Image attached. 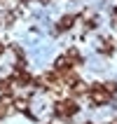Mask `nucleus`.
<instances>
[{"label":"nucleus","instance_id":"obj_1","mask_svg":"<svg viewBox=\"0 0 117 124\" xmlns=\"http://www.w3.org/2000/svg\"><path fill=\"white\" fill-rule=\"evenodd\" d=\"M54 112L59 115V117L68 119V117H75L77 112H80V105H77V101H75V98H61V101L56 103Z\"/></svg>","mask_w":117,"mask_h":124},{"label":"nucleus","instance_id":"obj_2","mask_svg":"<svg viewBox=\"0 0 117 124\" xmlns=\"http://www.w3.org/2000/svg\"><path fill=\"white\" fill-rule=\"evenodd\" d=\"M77 61H80V54H77V49H70L68 54H61V56H59V59L54 61V70H56V73L70 70Z\"/></svg>","mask_w":117,"mask_h":124},{"label":"nucleus","instance_id":"obj_3","mask_svg":"<svg viewBox=\"0 0 117 124\" xmlns=\"http://www.w3.org/2000/svg\"><path fill=\"white\" fill-rule=\"evenodd\" d=\"M87 94H89V98H91V103H94V105H103V103L110 101V94L105 91L103 84H94V87H89Z\"/></svg>","mask_w":117,"mask_h":124},{"label":"nucleus","instance_id":"obj_4","mask_svg":"<svg viewBox=\"0 0 117 124\" xmlns=\"http://www.w3.org/2000/svg\"><path fill=\"white\" fill-rule=\"evenodd\" d=\"M75 14H66V16H63L61 21H59V23H56V33H66V31H68V28H73V23H75Z\"/></svg>","mask_w":117,"mask_h":124},{"label":"nucleus","instance_id":"obj_5","mask_svg":"<svg viewBox=\"0 0 117 124\" xmlns=\"http://www.w3.org/2000/svg\"><path fill=\"white\" fill-rule=\"evenodd\" d=\"M68 89H70V94H73V96H82V94H87V91H89V87H87L82 80H75Z\"/></svg>","mask_w":117,"mask_h":124},{"label":"nucleus","instance_id":"obj_6","mask_svg":"<svg viewBox=\"0 0 117 124\" xmlns=\"http://www.w3.org/2000/svg\"><path fill=\"white\" fill-rule=\"evenodd\" d=\"M12 103H14V108H16V110H21V112L28 110V101H26V98H12Z\"/></svg>","mask_w":117,"mask_h":124},{"label":"nucleus","instance_id":"obj_7","mask_svg":"<svg viewBox=\"0 0 117 124\" xmlns=\"http://www.w3.org/2000/svg\"><path fill=\"white\" fill-rule=\"evenodd\" d=\"M103 87H105V91H108L110 96H115V94H117V84H115V82H105Z\"/></svg>","mask_w":117,"mask_h":124},{"label":"nucleus","instance_id":"obj_8","mask_svg":"<svg viewBox=\"0 0 117 124\" xmlns=\"http://www.w3.org/2000/svg\"><path fill=\"white\" fill-rule=\"evenodd\" d=\"M12 89V80L7 77V80H0V91H9Z\"/></svg>","mask_w":117,"mask_h":124},{"label":"nucleus","instance_id":"obj_9","mask_svg":"<svg viewBox=\"0 0 117 124\" xmlns=\"http://www.w3.org/2000/svg\"><path fill=\"white\" fill-rule=\"evenodd\" d=\"M101 52H103V54H112V45L110 42H103V45H101Z\"/></svg>","mask_w":117,"mask_h":124},{"label":"nucleus","instance_id":"obj_10","mask_svg":"<svg viewBox=\"0 0 117 124\" xmlns=\"http://www.w3.org/2000/svg\"><path fill=\"white\" fill-rule=\"evenodd\" d=\"M5 115H7V108H5V105H2V103H0V119L5 117Z\"/></svg>","mask_w":117,"mask_h":124},{"label":"nucleus","instance_id":"obj_11","mask_svg":"<svg viewBox=\"0 0 117 124\" xmlns=\"http://www.w3.org/2000/svg\"><path fill=\"white\" fill-rule=\"evenodd\" d=\"M112 21H117V7H115V16H112Z\"/></svg>","mask_w":117,"mask_h":124},{"label":"nucleus","instance_id":"obj_12","mask_svg":"<svg viewBox=\"0 0 117 124\" xmlns=\"http://www.w3.org/2000/svg\"><path fill=\"white\" fill-rule=\"evenodd\" d=\"M40 2H42V5H47V2H49V0H40Z\"/></svg>","mask_w":117,"mask_h":124},{"label":"nucleus","instance_id":"obj_13","mask_svg":"<svg viewBox=\"0 0 117 124\" xmlns=\"http://www.w3.org/2000/svg\"><path fill=\"white\" fill-rule=\"evenodd\" d=\"M112 124H117V119H115V122H112Z\"/></svg>","mask_w":117,"mask_h":124},{"label":"nucleus","instance_id":"obj_14","mask_svg":"<svg viewBox=\"0 0 117 124\" xmlns=\"http://www.w3.org/2000/svg\"><path fill=\"white\" fill-rule=\"evenodd\" d=\"M84 124H91V122H84Z\"/></svg>","mask_w":117,"mask_h":124},{"label":"nucleus","instance_id":"obj_15","mask_svg":"<svg viewBox=\"0 0 117 124\" xmlns=\"http://www.w3.org/2000/svg\"><path fill=\"white\" fill-rule=\"evenodd\" d=\"M0 2H2V0H0Z\"/></svg>","mask_w":117,"mask_h":124},{"label":"nucleus","instance_id":"obj_16","mask_svg":"<svg viewBox=\"0 0 117 124\" xmlns=\"http://www.w3.org/2000/svg\"><path fill=\"white\" fill-rule=\"evenodd\" d=\"M0 49H2V47H0Z\"/></svg>","mask_w":117,"mask_h":124}]
</instances>
